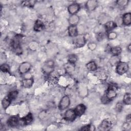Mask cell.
<instances>
[{
	"mask_svg": "<svg viewBox=\"0 0 131 131\" xmlns=\"http://www.w3.org/2000/svg\"><path fill=\"white\" fill-rule=\"evenodd\" d=\"M86 69L91 72L95 71L97 69V65L94 61H90L85 64Z\"/></svg>",
	"mask_w": 131,
	"mask_h": 131,
	"instance_id": "obj_21",
	"label": "cell"
},
{
	"mask_svg": "<svg viewBox=\"0 0 131 131\" xmlns=\"http://www.w3.org/2000/svg\"><path fill=\"white\" fill-rule=\"evenodd\" d=\"M31 67L32 65L30 62L28 61L23 62L21 63L18 67V72L20 74H25L30 70Z\"/></svg>",
	"mask_w": 131,
	"mask_h": 131,
	"instance_id": "obj_6",
	"label": "cell"
},
{
	"mask_svg": "<svg viewBox=\"0 0 131 131\" xmlns=\"http://www.w3.org/2000/svg\"><path fill=\"white\" fill-rule=\"evenodd\" d=\"M123 103L126 105H130L131 104V95L129 93H126L123 96Z\"/></svg>",
	"mask_w": 131,
	"mask_h": 131,
	"instance_id": "obj_24",
	"label": "cell"
},
{
	"mask_svg": "<svg viewBox=\"0 0 131 131\" xmlns=\"http://www.w3.org/2000/svg\"><path fill=\"white\" fill-rule=\"evenodd\" d=\"M129 2V0H118L116 2V4L121 8H124L127 6Z\"/></svg>",
	"mask_w": 131,
	"mask_h": 131,
	"instance_id": "obj_28",
	"label": "cell"
},
{
	"mask_svg": "<svg viewBox=\"0 0 131 131\" xmlns=\"http://www.w3.org/2000/svg\"><path fill=\"white\" fill-rule=\"evenodd\" d=\"M78 60V57L74 54H70L68 56V62L75 64Z\"/></svg>",
	"mask_w": 131,
	"mask_h": 131,
	"instance_id": "obj_27",
	"label": "cell"
},
{
	"mask_svg": "<svg viewBox=\"0 0 131 131\" xmlns=\"http://www.w3.org/2000/svg\"><path fill=\"white\" fill-rule=\"evenodd\" d=\"M0 69L2 72L4 73H9L10 71V68L9 65L7 63H3L0 66Z\"/></svg>",
	"mask_w": 131,
	"mask_h": 131,
	"instance_id": "obj_31",
	"label": "cell"
},
{
	"mask_svg": "<svg viewBox=\"0 0 131 131\" xmlns=\"http://www.w3.org/2000/svg\"><path fill=\"white\" fill-rule=\"evenodd\" d=\"M98 6V2L96 0H89L85 4V7L86 10L91 12L95 10Z\"/></svg>",
	"mask_w": 131,
	"mask_h": 131,
	"instance_id": "obj_9",
	"label": "cell"
},
{
	"mask_svg": "<svg viewBox=\"0 0 131 131\" xmlns=\"http://www.w3.org/2000/svg\"><path fill=\"white\" fill-rule=\"evenodd\" d=\"M127 50L129 52H131V43H129L127 46Z\"/></svg>",
	"mask_w": 131,
	"mask_h": 131,
	"instance_id": "obj_38",
	"label": "cell"
},
{
	"mask_svg": "<svg viewBox=\"0 0 131 131\" xmlns=\"http://www.w3.org/2000/svg\"><path fill=\"white\" fill-rule=\"evenodd\" d=\"M105 36H106V35H105L104 32H98L96 35V39L98 41H101Z\"/></svg>",
	"mask_w": 131,
	"mask_h": 131,
	"instance_id": "obj_35",
	"label": "cell"
},
{
	"mask_svg": "<svg viewBox=\"0 0 131 131\" xmlns=\"http://www.w3.org/2000/svg\"><path fill=\"white\" fill-rule=\"evenodd\" d=\"M38 46V43L35 41H32L29 43L28 45V47L29 48L30 50L32 51H35L37 50Z\"/></svg>",
	"mask_w": 131,
	"mask_h": 131,
	"instance_id": "obj_30",
	"label": "cell"
},
{
	"mask_svg": "<svg viewBox=\"0 0 131 131\" xmlns=\"http://www.w3.org/2000/svg\"><path fill=\"white\" fill-rule=\"evenodd\" d=\"M110 52L112 55L119 56L122 52V49L119 46L113 47L110 48Z\"/></svg>",
	"mask_w": 131,
	"mask_h": 131,
	"instance_id": "obj_22",
	"label": "cell"
},
{
	"mask_svg": "<svg viewBox=\"0 0 131 131\" xmlns=\"http://www.w3.org/2000/svg\"><path fill=\"white\" fill-rule=\"evenodd\" d=\"M79 20H80V17L77 14L71 15L68 18V22L70 25L77 26Z\"/></svg>",
	"mask_w": 131,
	"mask_h": 131,
	"instance_id": "obj_18",
	"label": "cell"
},
{
	"mask_svg": "<svg viewBox=\"0 0 131 131\" xmlns=\"http://www.w3.org/2000/svg\"><path fill=\"white\" fill-rule=\"evenodd\" d=\"M19 119L17 116H11L7 120V123L9 126L11 127H15L19 124Z\"/></svg>",
	"mask_w": 131,
	"mask_h": 131,
	"instance_id": "obj_11",
	"label": "cell"
},
{
	"mask_svg": "<svg viewBox=\"0 0 131 131\" xmlns=\"http://www.w3.org/2000/svg\"><path fill=\"white\" fill-rule=\"evenodd\" d=\"M34 83L33 77L29 78H25L21 80L22 86L25 88H30L32 86Z\"/></svg>",
	"mask_w": 131,
	"mask_h": 131,
	"instance_id": "obj_19",
	"label": "cell"
},
{
	"mask_svg": "<svg viewBox=\"0 0 131 131\" xmlns=\"http://www.w3.org/2000/svg\"><path fill=\"white\" fill-rule=\"evenodd\" d=\"M54 69V61L53 60H48L46 61L42 66V71L46 74L52 73Z\"/></svg>",
	"mask_w": 131,
	"mask_h": 131,
	"instance_id": "obj_4",
	"label": "cell"
},
{
	"mask_svg": "<svg viewBox=\"0 0 131 131\" xmlns=\"http://www.w3.org/2000/svg\"><path fill=\"white\" fill-rule=\"evenodd\" d=\"M64 69L67 73H71L75 70V64L68 62L64 66Z\"/></svg>",
	"mask_w": 131,
	"mask_h": 131,
	"instance_id": "obj_25",
	"label": "cell"
},
{
	"mask_svg": "<svg viewBox=\"0 0 131 131\" xmlns=\"http://www.w3.org/2000/svg\"><path fill=\"white\" fill-rule=\"evenodd\" d=\"M112 122L108 119H104L100 123L98 127V129L99 130H109L112 127Z\"/></svg>",
	"mask_w": 131,
	"mask_h": 131,
	"instance_id": "obj_7",
	"label": "cell"
},
{
	"mask_svg": "<svg viewBox=\"0 0 131 131\" xmlns=\"http://www.w3.org/2000/svg\"><path fill=\"white\" fill-rule=\"evenodd\" d=\"M86 107L85 105L83 104L80 103L76 106L75 108L74 109L77 117H80L84 114L86 111Z\"/></svg>",
	"mask_w": 131,
	"mask_h": 131,
	"instance_id": "obj_12",
	"label": "cell"
},
{
	"mask_svg": "<svg viewBox=\"0 0 131 131\" xmlns=\"http://www.w3.org/2000/svg\"><path fill=\"white\" fill-rule=\"evenodd\" d=\"M126 122H130L131 121L130 114H128L127 115V116L126 117Z\"/></svg>",
	"mask_w": 131,
	"mask_h": 131,
	"instance_id": "obj_37",
	"label": "cell"
},
{
	"mask_svg": "<svg viewBox=\"0 0 131 131\" xmlns=\"http://www.w3.org/2000/svg\"><path fill=\"white\" fill-rule=\"evenodd\" d=\"M120 61V59L119 56L112 55L109 59V63L113 67L116 66L117 64Z\"/></svg>",
	"mask_w": 131,
	"mask_h": 131,
	"instance_id": "obj_23",
	"label": "cell"
},
{
	"mask_svg": "<svg viewBox=\"0 0 131 131\" xmlns=\"http://www.w3.org/2000/svg\"><path fill=\"white\" fill-rule=\"evenodd\" d=\"M45 28V24L42 20L39 19H37L35 20L33 26V29L35 32H41L44 30Z\"/></svg>",
	"mask_w": 131,
	"mask_h": 131,
	"instance_id": "obj_13",
	"label": "cell"
},
{
	"mask_svg": "<svg viewBox=\"0 0 131 131\" xmlns=\"http://www.w3.org/2000/svg\"><path fill=\"white\" fill-rule=\"evenodd\" d=\"M20 120L23 122L24 125L30 124L33 121V116L31 113H28L25 117L22 118Z\"/></svg>",
	"mask_w": 131,
	"mask_h": 131,
	"instance_id": "obj_17",
	"label": "cell"
},
{
	"mask_svg": "<svg viewBox=\"0 0 131 131\" xmlns=\"http://www.w3.org/2000/svg\"><path fill=\"white\" fill-rule=\"evenodd\" d=\"M117 88L115 85H110L106 92L105 99L108 101H111L114 99L117 95Z\"/></svg>",
	"mask_w": 131,
	"mask_h": 131,
	"instance_id": "obj_1",
	"label": "cell"
},
{
	"mask_svg": "<svg viewBox=\"0 0 131 131\" xmlns=\"http://www.w3.org/2000/svg\"><path fill=\"white\" fill-rule=\"evenodd\" d=\"M123 108V103L121 102H118L115 105V110L118 113L122 112Z\"/></svg>",
	"mask_w": 131,
	"mask_h": 131,
	"instance_id": "obj_32",
	"label": "cell"
},
{
	"mask_svg": "<svg viewBox=\"0 0 131 131\" xmlns=\"http://www.w3.org/2000/svg\"><path fill=\"white\" fill-rule=\"evenodd\" d=\"M73 41V44L76 48H81L85 45L86 39L84 35L78 34L77 36L74 37Z\"/></svg>",
	"mask_w": 131,
	"mask_h": 131,
	"instance_id": "obj_3",
	"label": "cell"
},
{
	"mask_svg": "<svg viewBox=\"0 0 131 131\" xmlns=\"http://www.w3.org/2000/svg\"><path fill=\"white\" fill-rule=\"evenodd\" d=\"M12 101H13L8 95L5 97L2 100V105L4 109H7L10 105Z\"/></svg>",
	"mask_w": 131,
	"mask_h": 131,
	"instance_id": "obj_20",
	"label": "cell"
},
{
	"mask_svg": "<svg viewBox=\"0 0 131 131\" xmlns=\"http://www.w3.org/2000/svg\"><path fill=\"white\" fill-rule=\"evenodd\" d=\"M71 103V100L69 96L64 95L63 96L58 104V108L60 110H64L67 108Z\"/></svg>",
	"mask_w": 131,
	"mask_h": 131,
	"instance_id": "obj_5",
	"label": "cell"
},
{
	"mask_svg": "<svg viewBox=\"0 0 131 131\" xmlns=\"http://www.w3.org/2000/svg\"><path fill=\"white\" fill-rule=\"evenodd\" d=\"M122 23L126 26H130L131 24V13L127 12L123 14L121 17Z\"/></svg>",
	"mask_w": 131,
	"mask_h": 131,
	"instance_id": "obj_14",
	"label": "cell"
},
{
	"mask_svg": "<svg viewBox=\"0 0 131 131\" xmlns=\"http://www.w3.org/2000/svg\"><path fill=\"white\" fill-rule=\"evenodd\" d=\"M69 35L71 37H75L78 35V30L77 26L70 25L68 28Z\"/></svg>",
	"mask_w": 131,
	"mask_h": 131,
	"instance_id": "obj_16",
	"label": "cell"
},
{
	"mask_svg": "<svg viewBox=\"0 0 131 131\" xmlns=\"http://www.w3.org/2000/svg\"><path fill=\"white\" fill-rule=\"evenodd\" d=\"M36 1H23L21 2L22 6L24 7H27L29 8H33L35 3Z\"/></svg>",
	"mask_w": 131,
	"mask_h": 131,
	"instance_id": "obj_26",
	"label": "cell"
},
{
	"mask_svg": "<svg viewBox=\"0 0 131 131\" xmlns=\"http://www.w3.org/2000/svg\"><path fill=\"white\" fill-rule=\"evenodd\" d=\"M18 92L17 91H12L10 92L7 95L12 100H14L18 95Z\"/></svg>",
	"mask_w": 131,
	"mask_h": 131,
	"instance_id": "obj_34",
	"label": "cell"
},
{
	"mask_svg": "<svg viewBox=\"0 0 131 131\" xmlns=\"http://www.w3.org/2000/svg\"><path fill=\"white\" fill-rule=\"evenodd\" d=\"M76 117L77 115L74 109H68L64 114V118L68 121H73L76 119Z\"/></svg>",
	"mask_w": 131,
	"mask_h": 131,
	"instance_id": "obj_8",
	"label": "cell"
},
{
	"mask_svg": "<svg viewBox=\"0 0 131 131\" xmlns=\"http://www.w3.org/2000/svg\"><path fill=\"white\" fill-rule=\"evenodd\" d=\"M87 47H88V48L90 50V51H94L97 47V45L96 42H93V41H91L90 42H89L87 45Z\"/></svg>",
	"mask_w": 131,
	"mask_h": 131,
	"instance_id": "obj_33",
	"label": "cell"
},
{
	"mask_svg": "<svg viewBox=\"0 0 131 131\" xmlns=\"http://www.w3.org/2000/svg\"><path fill=\"white\" fill-rule=\"evenodd\" d=\"M80 9V6L78 3H74L68 7V11L71 15L76 14Z\"/></svg>",
	"mask_w": 131,
	"mask_h": 131,
	"instance_id": "obj_10",
	"label": "cell"
},
{
	"mask_svg": "<svg viewBox=\"0 0 131 131\" xmlns=\"http://www.w3.org/2000/svg\"><path fill=\"white\" fill-rule=\"evenodd\" d=\"M117 26V23L113 20H108L104 24V28L107 32L112 31L113 29L116 28Z\"/></svg>",
	"mask_w": 131,
	"mask_h": 131,
	"instance_id": "obj_15",
	"label": "cell"
},
{
	"mask_svg": "<svg viewBox=\"0 0 131 131\" xmlns=\"http://www.w3.org/2000/svg\"><path fill=\"white\" fill-rule=\"evenodd\" d=\"M118 36V34L116 32L114 31H110L107 32L106 34V37L107 39L110 40L115 39Z\"/></svg>",
	"mask_w": 131,
	"mask_h": 131,
	"instance_id": "obj_29",
	"label": "cell"
},
{
	"mask_svg": "<svg viewBox=\"0 0 131 131\" xmlns=\"http://www.w3.org/2000/svg\"><path fill=\"white\" fill-rule=\"evenodd\" d=\"M129 69V66L127 62L120 61L116 66V71L120 75H122L127 72Z\"/></svg>",
	"mask_w": 131,
	"mask_h": 131,
	"instance_id": "obj_2",
	"label": "cell"
},
{
	"mask_svg": "<svg viewBox=\"0 0 131 131\" xmlns=\"http://www.w3.org/2000/svg\"><path fill=\"white\" fill-rule=\"evenodd\" d=\"M92 126L91 124H87L83 126H82L81 128H80V130H84V131H89L92 130L91 128H92Z\"/></svg>",
	"mask_w": 131,
	"mask_h": 131,
	"instance_id": "obj_36",
	"label": "cell"
}]
</instances>
